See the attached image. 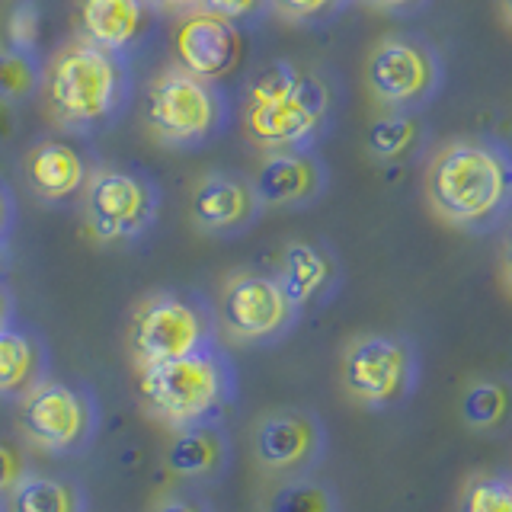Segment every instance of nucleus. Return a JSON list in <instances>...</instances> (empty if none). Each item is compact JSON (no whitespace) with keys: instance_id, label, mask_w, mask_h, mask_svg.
<instances>
[{"instance_id":"obj_1","label":"nucleus","mask_w":512,"mask_h":512,"mask_svg":"<svg viewBox=\"0 0 512 512\" xmlns=\"http://www.w3.org/2000/svg\"><path fill=\"white\" fill-rule=\"evenodd\" d=\"M426 199L458 231H496L512 215V148L493 135L448 141L426 167Z\"/></svg>"},{"instance_id":"obj_2","label":"nucleus","mask_w":512,"mask_h":512,"mask_svg":"<svg viewBox=\"0 0 512 512\" xmlns=\"http://www.w3.org/2000/svg\"><path fill=\"white\" fill-rule=\"evenodd\" d=\"M333 112L336 96L324 77L292 61H276L247 87L240 116L256 148L279 154L311 151L330 128Z\"/></svg>"},{"instance_id":"obj_3","label":"nucleus","mask_w":512,"mask_h":512,"mask_svg":"<svg viewBox=\"0 0 512 512\" xmlns=\"http://www.w3.org/2000/svg\"><path fill=\"white\" fill-rule=\"evenodd\" d=\"M141 404L170 429L221 423L237 397V372L228 352L205 346L189 356L138 368Z\"/></svg>"},{"instance_id":"obj_4","label":"nucleus","mask_w":512,"mask_h":512,"mask_svg":"<svg viewBox=\"0 0 512 512\" xmlns=\"http://www.w3.org/2000/svg\"><path fill=\"white\" fill-rule=\"evenodd\" d=\"M42 84L48 109L61 125L93 128L122 106L125 71L116 52H106L84 39L61 48Z\"/></svg>"},{"instance_id":"obj_5","label":"nucleus","mask_w":512,"mask_h":512,"mask_svg":"<svg viewBox=\"0 0 512 512\" xmlns=\"http://www.w3.org/2000/svg\"><path fill=\"white\" fill-rule=\"evenodd\" d=\"M340 381L365 410L404 407L420 384V352L397 333H365L343 349Z\"/></svg>"},{"instance_id":"obj_6","label":"nucleus","mask_w":512,"mask_h":512,"mask_svg":"<svg viewBox=\"0 0 512 512\" xmlns=\"http://www.w3.org/2000/svg\"><path fill=\"white\" fill-rule=\"evenodd\" d=\"M218 343V317L202 298L180 292L148 295L132 317L128 349L138 368L170 362Z\"/></svg>"},{"instance_id":"obj_7","label":"nucleus","mask_w":512,"mask_h":512,"mask_svg":"<svg viewBox=\"0 0 512 512\" xmlns=\"http://www.w3.org/2000/svg\"><path fill=\"white\" fill-rule=\"evenodd\" d=\"M365 84L384 112H420L439 96L445 64L432 42L400 32L381 39L368 55Z\"/></svg>"},{"instance_id":"obj_8","label":"nucleus","mask_w":512,"mask_h":512,"mask_svg":"<svg viewBox=\"0 0 512 512\" xmlns=\"http://www.w3.org/2000/svg\"><path fill=\"white\" fill-rule=\"evenodd\" d=\"M228 122V100L208 80L183 68L160 74L148 90V125L167 144H202Z\"/></svg>"},{"instance_id":"obj_9","label":"nucleus","mask_w":512,"mask_h":512,"mask_svg":"<svg viewBox=\"0 0 512 512\" xmlns=\"http://www.w3.org/2000/svg\"><path fill=\"white\" fill-rule=\"evenodd\" d=\"M218 330L234 343L266 346L279 343L298 324V304L285 295L276 272H237L221 288L218 298Z\"/></svg>"},{"instance_id":"obj_10","label":"nucleus","mask_w":512,"mask_h":512,"mask_svg":"<svg viewBox=\"0 0 512 512\" xmlns=\"http://www.w3.org/2000/svg\"><path fill=\"white\" fill-rule=\"evenodd\" d=\"M157 208L154 183L132 170H96L84 186L87 231L103 244L141 237L154 224Z\"/></svg>"},{"instance_id":"obj_11","label":"nucleus","mask_w":512,"mask_h":512,"mask_svg":"<svg viewBox=\"0 0 512 512\" xmlns=\"http://www.w3.org/2000/svg\"><path fill=\"white\" fill-rule=\"evenodd\" d=\"M20 426L26 439L45 455H74L80 452L96 429V407L87 391L68 381L42 378L23 397Z\"/></svg>"},{"instance_id":"obj_12","label":"nucleus","mask_w":512,"mask_h":512,"mask_svg":"<svg viewBox=\"0 0 512 512\" xmlns=\"http://www.w3.org/2000/svg\"><path fill=\"white\" fill-rule=\"evenodd\" d=\"M327 458V426L314 410L285 407L256 420L253 461L260 471L285 480L314 474Z\"/></svg>"},{"instance_id":"obj_13","label":"nucleus","mask_w":512,"mask_h":512,"mask_svg":"<svg viewBox=\"0 0 512 512\" xmlns=\"http://www.w3.org/2000/svg\"><path fill=\"white\" fill-rule=\"evenodd\" d=\"M173 45L180 68L208 80V84L228 77L244 55V39H240L237 23L205 7L192 10L180 23Z\"/></svg>"},{"instance_id":"obj_14","label":"nucleus","mask_w":512,"mask_h":512,"mask_svg":"<svg viewBox=\"0 0 512 512\" xmlns=\"http://www.w3.org/2000/svg\"><path fill=\"white\" fill-rule=\"evenodd\" d=\"M189 212L196 228L205 234L231 237L247 231L250 224L260 218L263 202L256 196L253 180L231 173H208L192 189Z\"/></svg>"},{"instance_id":"obj_15","label":"nucleus","mask_w":512,"mask_h":512,"mask_svg":"<svg viewBox=\"0 0 512 512\" xmlns=\"http://www.w3.org/2000/svg\"><path fill=\"white\" fill-rule=\"evenodd\" d=\"M327 186V164L314 154V148L266 154L253 176V189L263 208H304L324 196Z\"/></svg>"},{"instance_id":"obj_16","label":"nucleus","mask_w":512,"mask_h":512,"mask_svg":"<svg viewBox=\"0 0 512 512\" xmlns=\"http://www.w3.org/2000/svg\"><path fill=\"white\" fill-rule=\"evenodd\" d=\"M276 279L285 295L298 304V311L327 304L343 282V269L336 253L320 240H292L279 256Z\"/></svg>"},{"instance_id":"obj_17","label":"nucleus","mask_w":512,"mask_h":512,"mask_svg":"<svg viewBox=\"0 0 512 512\" xmlns=\"http://www.w3.org/2000/svg\"><path fill=\"white\" fill-rule=\"evenodd\" d=\"M231 464V439L221 423L173 429L164 448V468L180 480H218Z\"/></svg>"},{"instance_id":"obj_18","label":"nucleus","mask_w":512,"mask_h":512,"mask_svg":"<svg viewBox=\"0 0 512 512\" xmlns=\"http://www.w3.org/2000/svg\"><path fill=\"white\" fill-rule=\"evenodd\" d=\"M29 186L48 202H61L87 186V170L68 141H45L29 154Z\"/></svg>"},{"instance_id":"obj_19","label":"nucleus","mask_w":512,"mask_h":512,"mask_svg":"<svg viewBox=\"0 0 512 512\" xmlns=\"http://www.w3.org/2000/svg\"><path fill=\"white\" fill-rule=\"evenodd\" d=\"M144 4L148 0H80V26L87 42L106 52H122L138 39L144 26V13H148Z\"/></svg>"},{"instance_id":"obj_20","label":"nucleus","mask_w":512,"mask_h":512,"mask_svg":"<svg viewBox=\"0 0 512 512\" xmlns=\"http://www.w3.org/2000/svg\"><path fill=\"white\" fill-rule=\"evenodd\" d=\"M45 375V352L36 336L16 330L13 324L0 327V397L29 394Z\"/></svg>"},{"instance_id":"obj_21","label":"nucleus","mask_w":512,"mask_h":512,"mask_svg":"<svg viewBox=\"0 0 512 512\" xmlns=\"http://www.w3.org/2000/svg\"><path fill=\"white\" fill-rule=\"evenodd\" d=\"M426 144V125L420 112H384L365 135V148L378 164H407Z\"/></svg>"},{"instance_id":"obj_22","label":"nucleus","mask_w":512,"mask_h":512,"mask_svg":"<svg viewBox=\"0 0 512 512\" xmlns=\"http://www.w3.org/2000/svg\"><path fill=\"white\" fill-rule=\"evenodd\" d=\"M461 423L474 432H500L512 423V378H474L461 394Z\"/></svg>"},{"instance_id":"obj_23","label":"nucleus","mask_w":512,"mask_h":512,"mask_svg":"<svg viewBox=\"0 0 512 512\" xmlns=\"http://www.w3.org/2000/svg\"><path fill=\"white\" fill-rule=\"evenodd\" d=\"M7 512H84V496L61 477L23 471L7 490Z\"/></svg>"},{"instance_id":"obj_24","label":"nucleus","mask_w":512,"mask_h":512,"mask_svg":"<svg viewBox=\"0 0 512 512\" xmlns=\"http://www.w3.org/2000/svg\"><path fill=\"white\" fill-rule=\"evenodd\" d=\"M266 512H340V496L314 474L285 477L269 490Z\"/></svg>"},{"instance_id":"obj_25","label":"nucleus","mask_w":512,"mask_h":512,"mask_svg":"<svg viewBox=\"0 0 512 512\" xmlns=\"http://www.w3.org/2000/svg\"><path fill=\"white\" fill-rule=\"evenodd\" d=\"M42 84L39 64L32 55L13 52V48H0V103H20L29 100Z\"/></svg>"},{"instance_id":"obj_26","label":"nucleus","mask_w":512,"mask_h":512,"mask_svg":"<svg viewBox=\"0 0 512 512\" xmlns=\"http://www.w3.org/2000/svg\"><path fill=\"white\" fill-rule=\"evenodd\" d=\"M39 32H42V13L36 0H16L7 13V48L13 52L32 55L39 45Z\"/></svg>"},{"instance_id":"obj_27","label":"nucleus","mask_w":512,"mask_h":512,"mask_svg":"<svg viewBox=\"0 0 512 512\" xmlns=\"http://www.w3.org/2000/svg\"><path fill=\"white\" fill-rule=\"evenodd\" d=\"M461 512H512V480L477 477L464 490Z\"/></svg>"},{"instance_id":"obj_28","label":"nucleus","mask_w":512,"mask_h":512,"mask_svg":"<svg viewBox=\"0 0 512 512\" xmlns=\"http://www.w3.org/2000/svg\"><path fill=\"white\" fill-rule=\"evenodd\" d=\"M269 7L292 23H327L349 7V0H269Z\"/></svg>"},{"instance_id":"obj_29","label":"nucleus","mask_w":512,"mask_h":512,"mask_svg":"<svg viewBox=\"0 0 512 512\" xmlns=\"http://www.w3.org/2000/svg\"><path fill=\"white\" fill-rule=\"evenodd\" d=\"M263 7H269V0H205V10L228 16V20H234V23L247 20V16H253Z\"/></svg>"},{"instance_id":"obj_30","label":"nucleus","mask_w":512,"mask_h":512,"mask_svg":"<svg viewBox=\"0 0 512 512\" xmlns=\"http://www.w3.org/2000/svg\"><path fill=\"white\" fill-rule=\"evenodd\" d=\"M154 512H212V506L199 500V496L176 493V496H164V500L154 506Z\"/></svg>"},{"instance_id":"obj_31","label":"nucleus","mask_w":512,"mask_h":512,"mask_svg":"<svg viewBox=\"0 0 512 512\" xmlns=\"http://www.w3.org/2000/svg\"><path fill=\"white\" fill-rule=\"evenodd\" d=\"M20 474H23L20 458H16L13 448H7L4 442H0V493H7L16 480H20Z\"/></svg>"},{"instance_id":"obj_32","label":"nucleus","mask_w":512,"mask_h":512,"mask_svg":"<svg viewBox=\"0 0 512 512\" xmlns=\"http://www.w3.org/2000/svg\"><path fill=\"white\" fill-rule=\"evenodd\" d=\"M368 7H375L378 13H391V16H413L426 10L432 0H365Z\"/></svg>"},{"instance_id":"obj_33","label":"nucleus","mask_w":512,"mask_h":512,"mask_svg":"<svg viewBox=\"0 0 512 512\" xmlns=\"http://www.w3.org/2000/svg\"><path fill=\"white\" fill-rule=\"evenodd\" d=\"M148 4L160 7V10H199L205 7V0H148Z\"/></svg>"},{"instance_id":"obj_34","label":"nucleus","mask_w":512,"mask_h":512,"mask_svg":"<svg viewBox=\"0 0 512 512\" xmlns=\"http://www.w3.org/2000/svg\"><path fill=\"white\" fill-rule=\"evenodd\" d=\"M503 279H506L509 292H512V228H509L506 244H503Z\"/></svg>"},{"instance_id":"obj_35","label":"nucleus","mask_w":512,"mask_h":512,"mask_svg":"<svg viewBox=\"0 0 512 512\" xmlns=\"http://www.w3.org/2000/svg\"><path fill=\"white\" fill-rule=\"evenodd\" d=\"M7 231H10V199L0 192V244H4Z\"/></svg>"},{"instance_id":"obj_36","label":"nucleus","mask_w":512,"mask_h":512,"mask_svg":"<svg viewBox=\"0 0 512 512\" xmlns=\"http://www.w3.org/2000/svg\"><path fill=\"white\" fill-rule=\"evenodd\" d=\"M10 311H13V304H10V295L0 288V327H7L10 324Z\"/></svg>"},{"instance_id":"obj_37","label":"nucleus","mask_w":512,"mask_h":512,"mask_svg":"<svg viewBox=\"0 0 512 512\" xmlns=\"http://www.w3.org/2000/svg\"><path fill=\"white\" fill-rule=\"evenodd\" d=\"M10 132V103H0V135Z\"/></svg>"},{"instance_id":"obj_38","label":"nucleus","mask_w":512,"mask_h":512,"mask_svg":"<svg viewBox=\"0 0 512 512\" xmlns=\"http://www.w3.org/2000/svg\"><path fill=\"white\" fill-rule=\"evenodd\" d=\"M503 10H506V16H509V23H512V0H503Z\"/></svg>"},{"instance_id":"obj_39","label":"nucleus","mask_w":512,"mask_h":512,"mask_svg":"<svg viewBox=\"0 0 512 512\" xmlns=\"http://www.w3.org/2000/svg\"><path fill=\"white\" fill-rule=\"evenodd\" d=\"M0 263H4V244H0Z\"/></svg>"},{"instance_id":"obj_40","label":"nucleus","mask_w":512,"mask_h":512,"mask_svg":"<svg viewBox=\"0 0 512 512\" xmlns=\"http://www.w3.org/2000/svg\"><path fill=\"white\" fill-rule=\"evenodd\" d=\"M0 512H4V506H0Z\"/></svg>"}]
</instances>
